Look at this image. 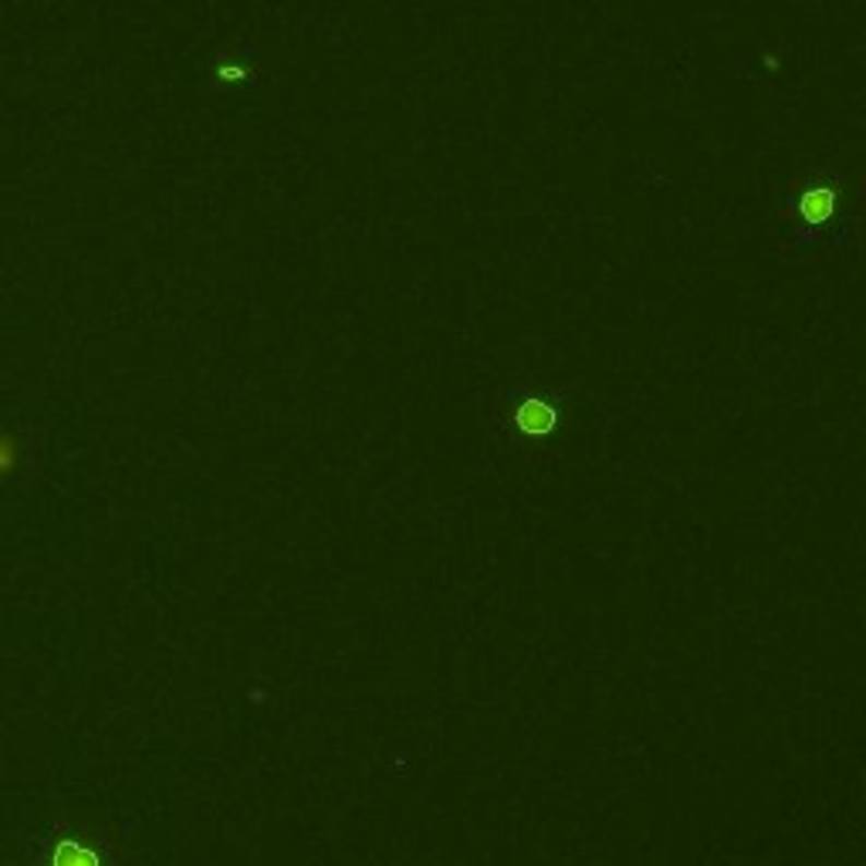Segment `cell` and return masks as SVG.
Masks as SVG:
<instances>
[{"label":"cell","mask_w":866,"mask_h":866,"mask_svg":"<svg viewBox=\"0 0 866 866\" xmlns=\"http://www.w3.org/2000/svg\"><path fill=\"white\" fill-rule=\"evenodd\" d=\"M102 853L95 846H85L72 837H64L55 843V853H51V866H102Z\"/></svg>","instance_id":"277c9868"},{"label":"cell","mask_w":866,"mask_h":866,"mask_svg":"<svg viewBox=\"0 0 866 866\" xmlns=\"http://www.w3.org/2000/svg\"><path fill=\"white\" fill-rule=\"evenodd\" d=\"M559 424V410L542 396H529L522 406L514 410V427L525 437H548Z\"/></svg>","instance_id":"3957f363"},{"label":"cell","mask_w":866,"mask_h":866,"mask_svg":"<svg viewBox=\"0 0 866 866\" xmlns=\"http://www.w3.org/2000/svg\"><path fill=\"white\" fill-rule=\"evenodd\" d=\"M837 197H840V183L833 180H812V187H806L799 193V221L806 227H822L837 211Z\"/></svg>","instance_id":"7a4b0ae2"},{"label":"cell","mask_w":866,"mask_h":866,"mask_svg":"<svg viewBox=\"0 0 866 866\" xmlns=\"http://www.w3.org/2000/svg\"><path fill=\"white\" fill-rule=\"evenodd\" d=\"M34 467V437L27 430H0V481L24 477Z\"/></svg>","instance_id":"6da1fadb"}]
</instances>
